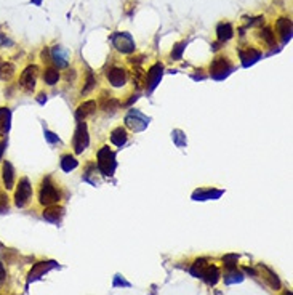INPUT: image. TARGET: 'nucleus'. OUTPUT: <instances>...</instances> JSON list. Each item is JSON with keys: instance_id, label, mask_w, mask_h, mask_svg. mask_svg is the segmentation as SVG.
Listing matches in <instances>:
<instances>
[{"instance_id": "obj_1", "label": "nucleus", "mask_w": 293, "mask_h": 295, "mask_svg": "<svg viewBox=\"0 0 293 295\" xmlns=\"http://www.w3.org/2000/svg\"><path fill=\"white\" fill-rule=\"evenodd\" d=\"M98 170L101 175L105 177H113L114 172L117 169V162H116V153L109 150V146H103L98 151Z\"/></svg>"}, {"instance_id": "obj_2", "label": "nucleus", "mask_w": 293, "mask_h": 295, "mask_svg": "<svg viewBox=\"0 0 293 295\" xmlns=\"http://www.w3.org/2000/svg\"><path fill=\"white\" fill-rule=\"evenodd\" d=\"M59 199H61V193H59V189L56 188V185L51 181L50 177H47L44 181H42L40 185V191H39V202L42 205H55L59 202Z\"/></svg>"}, {"instance_id": "obj_3", "label": "nucleus", "mask_w": 293, "mask_h": 295, "mask_svg": "<svg viewBox=\"0 0 293 295\" xmlns=\"http://www.w3.org/2000/svg\"><path fill=\"white\" fill-rule=\"evenodd\" d=\"M232 72V64L226 56H217L210 64V76L215 81H223Z\"/></svg>"}, {"instance_id": "obj_4", "label": "nucleus", "mask_w": 293, "mask_h": 295, "mask_svg": "<svg viewBox=\"0 0 293 295\" xmlns=\"http://www.w3.org/2000/svg\"><path fill=\"white\" fill-rule=\"evenodd\" d=\"M31 197H32V186L29 183V178L28 177H23L20 178V183H18V188L15 191V204L16 207H26L29 202H31Z\"/></svg>"}, {"instance_id": "obj_5", "label": "nucleus", "mask_w": 293, "mask_h": 295, "mask_svg": "<svg viewBox=\"0 0 293 295\" xmlns=\"http://www.w3.org/2000/svg\"><path fill=\"white\" fill-rule=\"evenodd\" d=\"M88 143H90V136H88L87 124H85L83 120H79V124H77V128H75V133H74V140H72L74 153L82 154L85 150H87Z\"/></svg>"}, {"instance_id": "obj_6", "label": "nucleus", "mask_w": 293, "mask_h": 295, "mask_svg": "<svg viewBox=\"0 0 293 295\" xmlns=\"http://www.w3.org/2000/svg\"><path fill=\"white\" fill-rule=\"evenodd\" d=\"M125 125L132 130V132H143V130L149 125V117H146L141 111L130 109L125 116Z\"/></svg>"}, {"instance_id": "obj_7", "label": "nucleus", "mask_w": 293, "mask_h": 295, "mask_svg": "<svg viewBox=\"0 0 293 295\" xmlns=\"http://www.w3.org/2000/svg\"><path fill=\"white\" fill-rule=\"evenodd\" d=\"M37 76H39V67L36 64H29L20 77V87L24 92H32L36 89Z\"/></svg>"}, {"instance_id": "obj_8", "label": "nucleus", "mask_w": 293, "mask_h": 295, "mask_svg": "<svg viewBox=\"0 0 293 295\" xmlns=\"http://www.w3.org/2000/svg\"><path fill=\"white\" fill-rule=\"evenodd\" d=\"M113 43L120 53H132L135 50V42L130 34L127 32H117L113 37Z\"/></svg>"}, {"instance_id": "obj_9", "label": "nucleus", "mask_w": 293, "mask_h": 295, "mask_svg": "<svg viewBox=\"0 0 293 295\" xmlns=\"http://www.w3.org/2000/svg\"><path fill=\"white\" fill-rule=\"evenodd\" d=\"M162 74H163V64L162 63H156L148 71V76H146V82L144 84H146V87H148L149 93L159 85V82L162 79Z\"/></svg>"}, {"instance_id": "obj_10", "label": "nucleus", "mask_w": 293, "mask_h": 295, "mask_svg": "<svg viewBox=\"0 0 293 295\" xmlns=\"http://www.w3.org/2000/svg\"><path fill=\"white\" fill-rule=\"evenodd\" d=\"M56 266V262H39L32 266V270L29 271V277H28V282H32L42 277L45 273H48L51 268Z\"/></svg>"}, {"instance_id": "obj_11", "label": "nucleus", "mask_w": 293, "mask_h": 295, "mask_svg": "<svg viewBox=\"0 0 293 295\" xmlns=\"http://www.w3.org/2000/svg\"><path fill=\"white\" fill-rule=\"evenodd\" d=\"M106 77L114 87H124L127 82V72L124 67H111Z\"/></svg>"}, {"instance_id": "obj_12", "label": "nucleus", "mask_w": 293, "mask_h": 295, "mask_svg": "<svg viewBox=\"0 0 293 295\" xmlns=\"http://www.w3.org/2000/svg\"><path fill=\"white\" fill-rule=\"evenodd\" d=\"M223 191L221 189H215V188H201L194 191L192 199L194 201H209V199H218L221 197Z\"/></svg>"}, {"instance_id": "obj_13", "label": "nucleus", "mask_w": 293, "mask_h": 295, "mask_svg": "<svg viewBox=\"0 0 293 295\" xmlns=\"http://www.w3.org/2000/svg\"><path fill=\"white\" fill-rule=\"evenodd\" d=\"M100 106L108 114H114V112H117V109H120V101L114 97H111V95L108 97L106 93H103V97L100 100Z\"/></svg>"}, {"instance_id": "obj_14", "label": "nucleus", "mask_w": 293, "mask_h": 295, "mask_svg": "<svg viewBox=\"0 0 293 295\" xmlns=\"http://www.w3.org/2000/svg\"><path fill=\"white\" fill-rule=\"evenodd\" d=\"M260 58H261V51L256 48H247L240 51V61H242L245 67L255 64Z\"/></svg>"}, {"instance_id": "obj_15", "label": "nucleus", "mask_w": 293, "mask_h": 295, "mask_svg": "<svg viewBox=\"0 0 293 295\" xmlns=\"http://www.w3.org/2000/svg\"><path fill=\"white\" fill-rule=\"evenodd\" d=\"M63 215H64V209L63 207H59V205H48L47 209L44 210V218L50 223H58L59 220L63 218Z\"/></svg>"}, {"instance_id": "obj_16", "label": "nucleus", "mask_w": 293, "mask_h": 295, "mask_svg": "<svg viewBox=\"0 0 293 295\" xmlns=\"http://www.w3.org/2000/svg\"><path fill=\"white\" fill-rule=\"evenodd\" d=\"M2 178H4V185H5V188L7 189H12L13 186H15V178H16V175H15V169H13V166L8 161H5L4 162V167H2Z\"/></svg>"}, {"instance_id": "obj_17", "label": "nucleus", "mask_w": 293, "mask_h": 295, "mask_svg": "<svg viewBox=\"0 0 293 295\" xmlns=\"http://www.w3.org/2000/svg\"><path fill=\"white\" fill-rule=\"evenodd\" d=\"M94 111H96V101L90 100V101L82 103V105L77 108L75 116H77V119H79V120H85L88 116H91Z\"/></svg>"}, {"instance_id": "obj_18", "label": "nucleus", "mask_w": 293, "mask_h": 295, "mask_svg": "<svg viewBox=\"0 0 293 295\" xmlns=\"http://www.w3.org/2000/svg\"><path fill=\"white\" fill-rule=\"evenodd\" d=\"M12 125V111L8 108H0V136H5L10 132Z\"/></svg>"}, {"instance_id": "obj_19", "label": "nucleus", "mask_w": 293, "mask_h": 295, "mask_svg": "<svg viewBox=\"0 0 293 295\" xmlns=\"http://www.w3.org/2000/svg\"><path fill=\"white\" fill-rule=\"evenodd\" d=\"M275 28H277V32L280 34V37H282L283 42H288L291 39V21L288 18L277 20Z\"/></svg>"}, {"instance_id": "obj_20", "label": "nucleus", "mask_w": 293, "mask_h": 295, "mask_svg": "<svg viewBox=\"0 0 293 295\" xmlns=\"http://www.w3.org/2000/svg\"><path fill=\"white\" fill-rule=\"evenodd\" d=\"M202 279L207 282V284H210V285H215L218 282L220 279V270L215 265L209 263V266L205 268V271L202 273Z\"/></svg>"}, {"instance_id": "obj_21", "label": "nucleus", "mask_w": 293, "mask_h": 295, "mask_svg": "<svg viewBox=\"0 0 293 295\" xmlns=\"http://www.w3.org/2000/svg\"><path fill=\"white\" fill-rule=\"evenodd\" d=\"M50 58L58 64V67H66L67 66V51L63 47L56 45L53 50H51V56Z\"/></svg>"}, {"instance_id": "obj_22", "label": "nucleus", "mask_w": 293, "mask_h": 295, "mask_svg": "<svg viewBox=\"0 0 293 295\" xmlns=\"http://www.w3.org/2000/svg\"><path fill=\"white\" fill-rule=\"evenodd\" d=\"M128 140V135H127V130L124 127H117L116 130H113V133H111V143L122 148Z\"/></svg>"}, {"instance_id": "obj_23", "label": "nucleus", "mask_w": 293, "mask_h": 295, "mask_svg": "<svg viewBox=\"0 0 293 295\" xmlns=\"http://www.w3.org/2000/svg\"><path fill=\"white\" fill-rule=\"evenodd\" d=\"M260 271L263 273L264 276V279L269 282V285L274 289V290H279L280 289V281H279V277L275 276L269 268H266V266H260Z\"/></svg>"}, {"instance_id": "obj_24", "label": "nucleus", "mask_w": 293, "mask_h": 295, "mask_svg": "<svg viewBox=\"0 0 293 295\" xmlns=\"http://www.w3.org/2000/svg\"><path fill=\"white\" fill-rule=\"evenodd\" d=\"M217 34H218V39L220 42H226L232 37V34H234V29H232V26L229 23H221L217 29Z\"/></svg>"}, {"instance_id": "obj_25", "label": "nucleus", "mask_w": 293, "mask_h": 295, "mask_svg": "<svg viewBox=\"0 0 293 295\" xmlns=\"http://www.w3.org/2000/svg\"><path fill=\"white\" fill-rule=\"evenodd\" d=\"M59 81V71L56 67H47L44 72V82L47 85H55Z\"/></svg>"}, {"instance_id": "obj_26", "label": "nucleus", "mask_w": 293, "mask_h": 295, "mask_svg": "<svg viewBox=\"0 0 293 295\" xmlns=\"http://www.w3.org/2000/svg\"><path fill=\"white\" fill-rule=\"evenodd\" d=\"M77 166H79V162H77V159L74 158V156L66 154L61 158V169L64 172H71V170L77 169Z\"/></svg>"}, {"instance_id": "obj_27", "label": "nucleus", "mask_w": 293, "mask_h": 295, "mask_svg": "<svg viewBox=\"0 0 293 295\" xmlns=\"http://www.w3.org/2000/svg\"><path fill=\"white\" fill-rule=\"evenodd\" d=\"M15 74V66L12 63H4L0 64V81L8 82Z\"/></svg>"}, {"instance_id": "obj_28", "label": "nucleus", "mask_w": 293, "mask_h": 295, "mask_svg": "<svg viewBox=\"0 0 293 295\" xmlns=\"http://www.w3.org/2000/svg\"><path fill=\"white\" fill-rule=\"evenodd\" d=\"M207 266H209V262H207L205 258L196 260L194 265H192V268H191L192 276H196V277H202V273L205 271V268H207Z\"/></svg>"}, {"instance_id": "obj_29", "label": "nucleus", "mask_w": 293, "mask_h": 295, "mask_svg": "<svg viewBox=\"0 0 293 295\" xmlns=\"http://www.w3.org/2000/svg\"><path fill=\"white\" fill-rule=\"evenodd\" d=\"M260 37L268 43L269 47H274L275 45V36H274V32H272V29L271 28H264V29H261L260 31Z\"/></svg>"}, {"instance_id": "obj_30", "label": "nucleus", "mask_w": 293, "mask_h": 295, "mask_svg": "<svg viewBox=\"0 0 293 295\" xmlns=\"http://www.w3.org/2000/svg\"><path fill=\"white\" fill-rule=\"evenodd\" d=\"M171 138H173V141L178 148H184L187 140H186V135L181 132V130H173V133H171Z\"/></svg>"}, {"instance_id": "obj_31", "label": "nucleus", "mask_w": 293, "mask_h": 295, "mask_svg": "<svg viewBox=\"0 0 293 295\" xmlns=\"http://www.w3.org/2000/svg\"><path fill=\"white\" fill-rule=\"evenodd\" d=\"M133 82L136 84L138 89H140V87H143V84L146 82V79H144V71H143L140 66H136L133 69Z\"/></svg>"}, {"instance_id": "obj_32", "label": "nucleus", "mask_w": 293, "mask_h": 295, "mask_svg": "<svg viewBox=\"0 0 293 295\" xmlns=\"http://www.w3.org/2000/svg\"><path fill=\"white\" fill-rule=\"evenodd\" d=\"M225 281L228 284H232V282H237V281H242V274L237 271V268H231L228 271V274L225 276Z\"/></svg>"}, {"instance_id": "obj_33", "label": "nucleus", "mask_w": 293, "mask_h": 295, "mask_svg": "<svg viewBox=\"0 0 293 295\" xmlns=\"http://www.w3.org/2000/svg\"><path fill=\"white\" fill-rule=\"evenodd\" d=\"M94 84H96V81H94V76H93V74L88 71V74H87V81H85V87L82 89V95H87V93H90V92L93 90Z\"/></svg>"}, {"instance_id": "obj_34", "label": "nucleus", "mask_w": 293, "mask_h": 295, "mask_svg": "<svg viewBox=\"0 0 293 295\" xmlns=\"http://www.w3.org/2000/svg\"><path fill=\"white\" fill-rule=\"evenodd\" d=\"M237 260H239V257L234 255V254L223 257V262H225V265L228 266V270H231V268H236V266H237Z\"/></svg>"}, {"instance_id": "obj_35", "label": "nucleus", "mask_w": 293, "mask_h": 295, "mask_svg": "<svg viewBox=\"0 0 293 295\" xmlns=\"http://www.w3.org/2000/svg\"><path fill=\"white\" fill-rule=\"evenodd\" d=\"M184 48H186V43H178V45L171 50V59H181Z\"/></svg>"}, {"instance_id": "obj_36", "label": "nucleus", "mask_w": 293, "mask_h": 295, "mask_svg": "<svg viewBox=\"0 0 293 295\" xmlns=\"http://www.w3.org/2000/svg\"><path fill=\"white\" fill-rule=\"evenodd\" d=\"M8 212V196L0 191V213Z\"/></svg>"}, {"instance_id": "obj_37", "label": "nucleus", "mask_w": 293, "mask_h": 295, "mask_svg": "<svg viewBox=\"0 0 293 295\" xmlns=\"http://www.w3.org/2000/svg\"><path fill=\"white\" fill-rule=\"evenodd\" d=\"M45 138L48 140V143H59V138H58V135H55V133L48 132V130H45Z\"/></svg>"}, {"instance_id": "obj_38", "label": "nucleus", "mask_w": 293, "mask_h": 295, "mask_svg": "<svg viewBox=\"0 0 293 295\" xmlns=\"http://www.w3.org/2000/svg\"><path fill=\"white\" fill-rule=\"evenodd\" d=\"M5 281H7V273H5V268H4V265L0 263V287L5 284Z\"/></svg>"}, {"instance_id": "obj_39", "label": "nucleus", "mask_w": 293, "mask_h": 295, "mask_svg": "<svg viewBox=\"0 0 293 295\" xmlns=\"http://www.w3.org/2000/svg\"><path fill=\"white\" fill-rule=\"evenodd\" d=\"M74 79H75V71H74V69H71V71H69V72L66 74V81H67V82H69V81L72 82Z\"/></svg>"}, {"instance_id": "obj_40", "label": "nucleus", "mask_w": 293, "mask_h": 295, "mask_svg": "<svg viewBox=\"0 0 293 295\" xmlns=\"http://www.w3.org/2000/svg\"><path fill=\"white\" fill-rule=\"evenodd\" d=\"M7 144H8V141H7V140H4L2 143H0V161H2V156H4V151L7 150Z\"/></svg>"}, {"instance_id": "obj_41", "label": "nucleus", "mask_w": 293, "mask_h": 295, "mask_svg": "<svg viewBox=\"0 0 293 295\" xmlns=\"http://www.w3.org/2000/svg\"><path fill=\"white\" fill-rule=\"evenodd\" d=\"M34 4H37V5H40V0H32Z\"/></svg>"}]
</instances>
